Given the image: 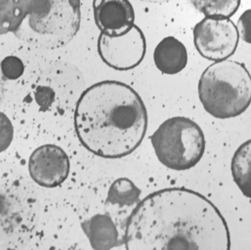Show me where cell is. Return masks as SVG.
<instances>
[{
  "instance_id": "6da1fadb",
  "label": "cell",
  "mask_w": 251,
  "mask_h": 250,
  "mask_svg": "<svg viewBox=\"0 0 251 250\" xmlns=\"http://www.w3.org/2000/svg\"><path fill=\"white\" fill-rule=\"evenodd\" d=\"M128 250H229L230 232L219 209L185 188L153 192L127 219Z\"/></svg>"
},
{
  "instance_id": "7a4b0ae2",
  "label": "cell",
  "mask_w": 251,
  "mask_h": 250,
  "mask_svg": "<svg viewBox=\"0 0 251 250\" xmlns=\"http://www.w3.org/2000/svg\"><path fill=\"white\" fill-rule=\"evenodd\" d=\"M75 128L79 142L90 152L104 158H122L142 143L148 113L132 87L105 80L82 92L75 111Z\"/></svg>"
},
{
  "instance_id": "3957f363",
  "label": "cell",
  "mask_w": 251,
  "mask_h": 250,
  "mask_svg": "<svg viewBox=\"0 0 251 250\" xmlns=\"http://www.w3.org/2000/svg\"><path fill=\"white\" fill-rule=\"evenodd\" d=\"M80 0H22V17L14 34L45 50L66 46L79 30Z\"/></svg>"
},
{
  "instance_id": "277c9868",
  "label": "cell",
  "mask_w": 251,
  "mask_h": 250,
  "mask_svg": "<svg viewBox=\"0 0 251 250\" xmlns=\"http://www.w3.org/2000/svg\"><path fill=\"white\" fill-rule=\"evenodd\" d=\"M199 97L204 110L213 118H237L251 106L250 72L242 63L228 59L217 61L202 73Z\"/></svg>"
},
{
  "instance_id": "5b68a950",
  "label": "cell",
  "mask_w": 251,
  "mask_h": 250,
  "mask_svg": "<svg viewBox=\"0 0 251 250\" xmlns=\"http://www.w3.org/2000/svg\"><path fill=\"white\" fill-rule=\"evenodd\" d=\"M157 159L167 168L185 171L203 156L205 138L201 128L185 117L168 119L151 137Z\"/></svg>"
},
{
  "instance_id": "8992f818",
  "label": "cell",
  "mask_w": 251,
  "mask_h": 250,
  "mask_svg": "<svg viewBox=\"0 0 251 250\" xmlns=\"http://www.w3.org/2000/svg\"><path fill=\"white\" fill-rule=\"evenodd\" d=\"M240 36L230 18L204 17L194 27V43L198 52L209 61L230 58L237 50Z\"/></svg>"
},
{
  "instance_id": "52a82bcc",
  "label": "cell",
  "mask_w": 251,
  "mask_h": 250,
  "mask_svg": "<svg viewBox=\"0 0 251 250\" xmlns=\"http://www.w3.org/2000/svg\"><path fill=\"white\" fill-rule=\"evenodd\" d=\"M146 49L145 35L136 25L122 35L109 36L100 33L98 38V53L102 61L121 72L138 67L145 57Z\"/></svg>"
},
{
  "instance_id": "ba28073f",
  "label": "cell",
  "mask_w": 251,
  "mask_h": 250,
  "mask_svg": "<svg viewBox=\"0 0 251 250\" xmlns=\"http://www.w3.org/2000/svg\"><path fill=\"white\" fill-rule=\"evenodd\" d=\"M70 168L68 154L56 145H43L35 149L28 161L31 179L44 188L62 185L69 176Z\"/></svg>"
},
{
  "instance_id": "9c48e42d",
  "label": "cell",
  "mask_w": 251,
  "mask_h": 250,
  "mask_svg": "<svg viewBox=\"0 0 251 250\" xmlns=\"http://www.w3.org/2000/svg\"><path fill=\"white\" fill-rule=\"evenodd\" d=\"M94 21L101 33L118 36L135 24V11L129 0H93Z\"/></svg>"
},
{
  "instance_id": "30bf717a",
  "label": "cell",
  "mask_w": 251,
  "mask_h": 250,
  "mask_svg": "<svg viewBox=\"0 0 251 250\" xmlns=\"http://www.w3.org/2000/svg\"><path fill=\"white\" fill-rule=\"evenodd\" d=\"M153 61L162 74L176 75L188 64V52L185 45L173 36L164 37L155 47Z\"/></svg>"
},
{
  "instance_id": "8fae6325",
  "label": "cell",
  "mask_w": 251,
  "mask_h": 250,
  "mask_svg": "<svg viewBox=\"0 0 251 250\" xmlns=\"http://www.w3.org/2000/svg\"><path fill=\"white\" fill-rule=\"evenodd\" d=\"M82 230L95 250H109L119 247V231L113 219L106 214H96L82 222Z\"/></svg>"
},
{
  "instance_id": "7c38bea8",
  "label": "cell",
  "mask_w": 251,
  "mask_h": 250,
  "mask_svg": "<svg viewBox=\"0 0 251 250\" xmlns=\"http://www.w3.org/2000/svg\"><path fill=\"white\" fill-rule=\"evenodd\" d=\"M251 141L248 140L239 147L232 158V174L235 183L247 198H251Z\"/></svg>"
},
{
  "instance_id": "4fadbf2b",
  "label": "cell",
  "mask_w": 251,
  "mask_h": 250,
  "mask_svg": "<svg viewBox=\"0 0 251 250\" xmlns=\"http://www.w3.org/2000/svg\"><path fill=\"white\" fill-rule=\"evenodd\" d=\"M141 190L128 178L117 179L110 187L107 203L120 207L131 206L139 201Z\"/></svg>"
},
{
  "instance_id": "5bb4252c",
  "label": "cell",
  "mask_w": 251,
  "mask_h": 250,
  "mask_svg": "<svg viewBox=\"0 0 251 250\" xmlns=\"http://www.w3.org/2000/svg\"><path fill=\"white\" fill-rule=\"evenodd\" d=\"M205 17L231 18L241 5V0H188Z\"/></svg>"
},
{
  "instance_id": "9a60e30c",
  "label": "cell",
  "mask_w": 251,
  "mask_h": 250,
  "mask_svg": "<svg viewBox=\"0 0 251 250\" xmlns=\"http://www.w3.org/2000/svg\"><path fill=\"white\" fill-rule=\"evenodd\" d=\"M22 17V0H0V35L14 32Z\"/></svg>"
},
{
  "instance_id": "2e32d148",
  "label": "cell",
  "mask_w": 251,
  "mask_h": 250,
  "mask_svg": "<svg viewBox=\"0 0 251 250\" xmlns=\"http://www.w3.org/2000/svg\"><path fill=\"white\" fill-rule=\"evenodd\" d=\"M14 128L6 115L0 112V153L6 150L13 140Z\"/></svg>"
},
{
  "instance_id": "e0dca14e",
  "label": "cell",
  "mask_w": 251,
  "mask_h": 250,
  "mask_svg": "<svg viewBox=\"0 0 251 250\" xmlns=\"http://www.w3.org/2000/svg\"><path fill=\"white\" fill-rule=\"evenodd\" d=\"M251 10H247L239 19L237 29L239 36L243 38L247 43H251Z\"/></svg>"
},
{
  "instance_id": "ac0fdd59",
  "label": "cell",
  "mask_w": 251,
  "mask_h": 250,
  "mask_svg": "<svg viewBox=\"0 0 251 250\" xmlns=\"http://www.w3.org/2000/svg\"><path fill=\"white\" fill-rule=\"evenodd\" d=\"M3 67H4V72L7 74V75L12 78V77H17L19 75L23 72V64L22 62L17 59V58H7L3 62Z\"/></svg>"
},
{
  "instance_id": "d6986e66",
  "label": "cell",
  "mask_w": 251,
  "mask_h": 250,
  "mask_svg": "<svg viewBox=\"0 0 251 250\" xmlns=\"http://www.w3.org/2000/svg\"><path fill=\"white\" fill-rule=\"evenodd\" d=\"M140 1H144V2H149V3H153V4H162V3H166L170 0H140Z\"/></svg>"
}]
</instances>
